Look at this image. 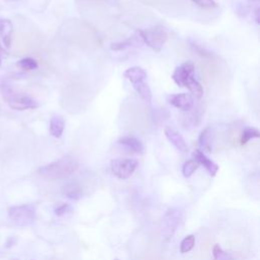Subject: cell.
I'll return each mask as SVG.
<instances>
[{"label":"cell","instance_id":"cell-1","mask_svg":"<svg viewBox=\"0 0 260 260\" xmlns=\"http://www.w3.org/2000/svg\"><path fill=\"white\" fill-rule=\"evenodd\" d=\"M78 167L79 163L75 158L71 156H65L53 163L41 167L38 170V173L42 177L46 179L60 180L73 175Z\"/></svg>","mask_w":260,"mask_h":260},{"label":"cell","instance_id":"cell-2","mask_svg":"<svg viewBox=\"0 0 260 260\" xmlns=\"http://www.w3.org/2000/svg\"><path fill=\"white\" fill-rule=\"evenodd\" d=\"M182 219V211L177 207H170L164 213L161 221V237L164 242H169L174 236Z\"/></svg>","mask_w":260,"mask_h":260},{"label":"cell","instance_id":"cell-3","mask_svg":"<svg viewBox=\"0 0 260 260\" xmlns=\"http://www.w3.org/2000/svg\"><path fill=\"white\" fill-rule=\"evenodd\" d=\"M138 35L143 43L156 52H160L162 50L168 40L167 32L159 26L147 30H139Z\"/></svg>","mask_w":260,"mask_h":260},{"label":"cell","instance_id":"cell-4","mask_svg":"<svg viewBox=\"0 0 260 260\" xmlns=\"http://www.w3.org/2000/svg\"><path fill=\"white\" fill-rule=\"evenodd\" d=\"M9 216L16 226L28 227L36 220V208L32 204L16 205L9 209Z\"/></svg>","mask_w":260,"mask_h":260},{"label":"cell","instance_id":"cell-5","mask_svg":"<svg viewBox=\"0 0 260 260\" xmlns=\"http://www.w3.org/2000/svg\"><path fill=\"white\" fill-rule=\"evenodd\" d=\"M138 166V161L133 159H115L111 162V171L117 178L126 180L134 175Z\"/></svg>","mask_w":260,"mask_h":260},{"label":"cell","instance_id":"cell-6","mask_svg":"<svg viewBox=\"0 0 260 260\" xmlns=\"http://www.w3.org/2000/svg\"><path fill=\"white\" fill-rule=\"evenodd\" d=\"M194 70L195 67L192 62H185L175 68L174 72L172 74V79L180 88H185V84L188 79L193 76Z\"/></svg>","mask_w":260,"mask_h":260},{"label":"cell","instance_id":"cell-7","mask_svg":"<svg viewBox=\"0 0 260 260\" xmlns=\"http://www.w3.org/2000/svg\"><path fill=\"white\" fill-rule=\"evenodd\" d=\"M168 102L173 107H175L178 110H181L183 112L190 111L194 106L193 97L187 93L170 95L168 97Z\"/></svg>","mask_w":260,"mask_h":260},{"label":"cell","instance_id":"cell-8","mask_svg":"<svg viewBox=\"0 0 260 260\" xmlns=\"http://www.w3.org/2000/svg\"><path fill=\"white\" fill-rule=\"evenodd\" d=\"M8 101L10 107L17 111H25L39 107L38 102L28 96H12L8 99Z\"/></svg>","mask_w":260,"mask_h":260},{"label":"cell","instance_id":"cell-9","mask_svg":"<svg viewBox=\"0 0 260 260\" xmlns=\"http://www.w3.org/2000/svg\"><path fill=\"white\" fill-rule=\"evenodd\" d=\"M164 134H165L167 140L180 153H186L188 151V146H187L184 138L181 136V134H179L177 132V130H175L172 127L166 126L164 129Z\"/></svg>","mask_w":260,"mask_h":260},{"label":"cell","instance_id":"cell-10","mask_svg":"<svg viewBox=\"0 0 260 260\" xmlns=\"http://www.w3.org/2000/svg\"><path fill=\"white\" fill-rule=\"evenodd\" d=\"M193 159L198 163V165H201L204 167V169L207 171L208 174L211 177H214L216 175V173L219 172L220 167L216 165L213 161L208 159L203 152H201L199 149L195 150L193 152Z\"/></svg>","mask_w":260,"mask_h":260},{"label":"cell","instance_id":"cell-11","mask_svg":"<svg viewBox=\"0 0 260 260\" xmlns=\"http://www.w3.org/2000/svg\"><path fill=\"white\" fill-rule=\"evenodd\" d=\"M118 144L132 153L143 155L145 153L144 144L135 137H122L118 140Z\"/></svg>","mask_w":260,"mask_h":260},{"label":"cell","instance_id":"cell-12","mask_svg":"<svg viewBox=\"0 0 260 260\" xmlns=\"http://www.w3.org/2000/svg\"><path fill=\"white\" fill-rule=\"evenodd\" d=\"M65 129V120L60 115H54L50 119L49 132L50 135L55 139H60Z\"/></svg>","mask_w":260,"mask_h":260},{"label":"cell","instance_id":"cell-13","mask_svg":"<svg viewBox=\"0 0 260 260\" xmlns=\"http://www.w3.org/2000/svg\"><path fill=\"white\" fill-rule=\"evenodd\" d=\"M123 76L134 84L138 81L146 80V78L148 77V73L144 68L140 66H134L126 69L123 73Z\"/></svg>","mask_w":260,"mask_h":260},{"label":"cell","instance_id":"cell-14","mask_svg":"<svg viewBox=\"0 0 260 260\" xmlns=\"http://www.w3.org/2000/svg\"><path fill=\"white\" fill-rule=\"evenodd\" d=\"M198 145L200 147L201 152L211 153L212 151V130L210 127L204 128L198 139Z\"/></svg>","mask_w":260,"mask_h":260},{"label":"cell","instance_id":"cell-15","mask_svg":"<svg viewBox=\"0 0 260 260\" xmlns=\"http://www.w3.org/2000/svg\"><path fill=\"white\" fill-rule=\"evenodd\" d=\"M12 34H13V24L9 20L0 19V37L3 38L5 45L7 47L11 46L12 43Z\"/></svg>","mask_w":260,"mask_h":260},{"label":"cell","instance_id":"cell-16","mask_svg":"<svg viewBox=\"0 0 260 260\" xmlns=\"http://www.w3.org/2000/svg\"><path fill=\"white\" fill-rule=\"evenodd\" d=\"M134 89L136 90V92L139 94V96L147 103H151L153 100V93L152 90L149 86V84L143 80V81H138L136 83L133 84Z\"/></svg>","mask_w":260,"mask_h":260},{"label":"cell","instance_id":"cell-17","mask_svg":"<svg viewBox=\"0 0 260 260\" xmlns=\"http://www.w3.org/2000/svg\"><path fill=\"white\" fill-rule=\"evenodd\" d=\"M185 88H187L190 92V95L195 97L196 99L199 100V99L202 98L203 88H202V85L200 84V82L194 76H192L188 79V81L185 84Z\"/></svg>","mask_w":260,"mask_h":260},{"label":"cell","instance_id":"cell-18","mask_svg":"<svg viewBox=\"0 0 260 260\" xmlns=\"http://www.w3.org/2000/svg\"><path fill=\"white\" fill-rule=\"evenodd\" d=\"M142 41L140 36H134L130 39L126 40V41H123V42H117V43H112L111 46H110V49L111 50H114V51H122V50H125L129 47H133L134 45H137L138 44V41Z\"/></svg>","mask_w":260,"mask_h":260},{"label":"cell","instance_id":"cell-19","mask_svg":"<svg viewBox=\"0 0 260 260\" xmlns=\"http://www.w3.org/2000/svg\"><path fill=\"white\" fill-rule=\"evenodd\" d=\"M260 137L259 135V132L254 128V127H247L243 130V133L241 135V139H240V143L242 146L248 144L251 140H254V139H258Z\"/></svg>","mask_w":260,"mask_h":260},{"label":"cell","instance_id":"cell-20","mask_svg":"<svg viewBox=\"0 0 260 260\" xmlns=\"http://www.w3.org/2000/svg\"><path fill=\"white\" fill-rule=\"evenodd\" d=\"M198 167H199L198 163L196 161H194V160H189V161L185 162L184 165L182 166V174H183V176L185 178H190L194 174L195 171L198 169Z\"/></svg>","mask_w":260,"mask_h":260},{"label":"cell","instance_id":"cell-21","mask_svg":"<svg viewBox=\"0 0 260 260\" xmlns=\"http://www.w3.org/2000/svg\"><path fill=\"white\" fill-rule=\"evenodd\" d=\"M194 245H195V236L188 235L187 237H185L182 240V242L180 244V252L182 254H185V253L191 251L193 249Z\"/></svg>","mask_w":260,"mask_h":260},{"label":"cell","instance_id":"cell-22","mask_svg":"<svg viewBox=\"0 0 260 260\" xmlns=\"http://www.w3.org/2000/svg\"><path fill=\"white\" fill-rule=\"evenodd\" d=\"M18 66L24 70H27V71H30V70H35L38 68V62L33 59V58H30V57H27V58H24V59H21L19 62H18Z\"/></svg>","mask_w":260,"mask_h":260},{"label":"cell","instance_id":"cell-23","mask_svg":"<svg viewBox=\"0 0 260 260\" xmlns=\"http://www.w3.org/2000/svg\"><path fill=\"white\" fill-rule=\"evenodd\" d=\"M64 194L66 197L72 199V200H77L79 198H81V190L78 188V187H75V186H70V187H67L64 191Z\"/></svg>","mask_w":260,"mask_h":260},{"label":"cell","instance_id":"cell-24","mask_svg":"<svg viewBox=\"0 0 260 260\" xmlns=\"http://www.w3.org/2000/svg\"><path fill=\"white\" fill-rule=\"evenodd\" d=\"M212 255L214 260H230V257L227 253H225L222 248L220 247V245H214L213 250H212Z\"/></svg>","mask_w":260,"mask_h":260},{"label":"cell","instance_id":"cell-25","mask_svg":"<svg viewBox=\"0 0 260 260\" xmlns=\"http://www.w3.org/2000/svg\"><path fill=\"white\" fill-rule=\"evenodd\" d=\"M191 2L194 3L195 5H197L198 7L202 8V9H206V10L214 9L218 7V5H216L214 0H191Z\"/></svg>","mask_w":260,"mask_h":260},{"label":"cell","instance_id":"cell-26","mask_svg":"<svg viewBox=\"0 0 260 260\" xmlns=\"http://www.w3.org/2000/svg\"><path fill=\"white\" fill-rule=\"evenodd\" d=\"M69 211H71V206L67 203H63V204H61V205H59L58 207L55 208V214L58 215V216L64 215Z\"/></svg>","mask_w":260,"mask_h":260},{"label":"cell","instance_id":"cell-27","mask_svg":"<svg viewBox=\"0 0 260 260\" xmlns=\"http://www.w3.org/2000/svg\"><path fill=\"white\" fill-rule=\"evenodd\" d=\"M259 15H260V10H259V6H257V7L254 9V19H255V22H256L257 25L260 24Z\"/></svg>","mask_w":260,"mask_h":260},{"label":"cell","instance_id":"cell-28","mask_svg":"<svg viewBox=\"0 0 260 260\" xmlns=\"http://www.w3.org/2000/svg\"><path fill=\"white\" fill-rule=\"evenodd\" d=\"M0 66H2V58H0Z\"/></svg>","mask_w":260,"mask_h":260},{"label":"cell","instance_id":"cell-29","mask_svg":"<svg viewBox=\"0 0 260 260\" xmlns=\"http://www.w3.org/2000/svg\"><path fill=\"white\" fill-rule=\"evenodd\" d=\"M0 51H2V46H0Z\"/></svg>","mask_w":260,"mask_h":260},{"label":"cell","instance_id":"cell-30","mask_svg":"<svg viewBox=\"0 0 260 260\" xmlns=\"http://www.w3.org/2000/svg\"><path fill=\"white\" fill-rule=\"evenodd\" d=\"M114 260H119V259H114Z\"/></svg>","mask_w":260,"mask_h":260}]
</instances>
